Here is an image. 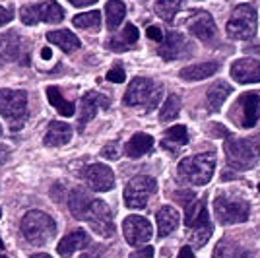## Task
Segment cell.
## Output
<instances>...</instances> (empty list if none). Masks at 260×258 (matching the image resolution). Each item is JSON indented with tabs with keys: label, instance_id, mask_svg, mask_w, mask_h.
Wrapping results in <instances>:
<instances>
[{
	"label": "cell",
	"instance_id": "cell-40",
	"mask_svg": "<svg viewBox=\"0 0 260 258\" xmlns=\"http://www.w3.org/2000/svg\"><path fill=\"white\" fill-rule=\"evenodd\" d=\"M130 258H153V247H144L140 250H134Z\"/></svg>",
	"mask_w": 260,
	"mask_h": 258
},
{
	"label": "cell",
	"instance_id": "cell-1",
	"mask_svg": "<svg viewBox=\"0 0 260 258\" xmlns=\"http://www.w3.org/2000/svg\"><path fill=\"white\" fill-rule=\"evenodd\" d=\"M216 171V153L206 151V153H198L184 157L179 163V177L186 183L194 184V186H204L212 181Z\"/></svg>",
	"mask_w": 260,
	"mask_h": 258
},
{
	"label": "cell",
	"instance_id": "cell-49",
	"mask_svg": "<svg viewBox=\"0 0 260 258\" xmlns=\"http://www.w3.org/2000/svg\"><path fill=\"white\" fill-rule=\"evenodd\" d=\"M2 248H4V243H2V239H0V250H2Z\"/></svg>",
	"mask_w": 260,
	"mask_h": 258
},
{
	"label": "cell",
	"instance_id": "cell-4",
	"mask_svg": "<svg viewBox=\"0 0 260 258\" xmlns=\"http://www.w3.org/2000/svg\"><path fill=\"white\" fill-rule=\"evenodd\" d=\"M0 115L10 122L12 130H20L27 118V93L23 89H0Z\"/></svg>",
	"mask_w": 260,
	"mask_h": 258
},
{
	"label": "cell",
	"instance_id": "cell-9",
	"mask_svg": "<svg viewBox=\"0 0 260 258\" xmlns=\"http://www.w3.org/2000/svg\"><path fill=\"white\" fill-rule=\"evenodd\" d=\"M155 190H157V183L153 177H148V175L134 177L124 188V204L130 210H142L146 208L150 196L155 194Z\"/></svg>",
	"mask_w": 260,
	"mask_h": 258
},
{
	"label": "cell",
	"instance_id": "cell-13",
	"mask_svg": "<svg viewBox=\"0 0 260 258\" xmlns=\"http://www.w3.org/2000/svg\"><path fill=\"white\" fill-rule=\"evenodd\" d=\"M82 177L87 183V186L98 190V192H109L115 186V173L111 171V167L103 165V163L87 165L82 173Z\"/></svg>",
	"mask_w": 260,
	"mask_h": 258
},
{
	"label": "cell",
	"instance_id": "cell-23",
	"mask_svg": "<svg viewBox=\"0 0 260 258\" xmlns=\"http://www.w3.org/2000/svg\"><path fill=\"white\" fill-rule=\"evenodd\" d=\"M153 148V138L150 134H144V132H138L134 134L128 142H126V148H124V153L132 157V159H138L142 155H146L148 151Z\"/></svg>",
	"mask_w": 260,
	"mask_h": 258
},
{
	"label": "cell",
	"instance_id": "cell-45",
	"mask_svg": "<svg viewBox=\"0 0 260 258\" xmlns=\"http://www.w3.org/2000/svg\"><path fill=\"white\" fill-rule=\"evenodd\" d=\"M250 144H252V148H254V151H256V155H258L260 159V134L254 136V138H250Z\"/></svg>",
	"mask_w": 260,
	"mask_h": 258
},
{
	"label": "cell",
	"instance_id": "cell-17",
	"mask_svg": "<svg viewBox=\"0 0 260 258\" xmlns=\"http://www.w3.org/2000/svg\"><path fill=\"white\" fill-rule=\"evenodd\" d=\"M186 45L188 43H186L183 33L171 31V33H167V37L163 39V43H159L157 54H159L161 58H165V60H175V58H179V56L184 53Z\"/></svg>",
	"mask_w": 260,
	"mask_h": 258
},
{
	"label": "cell",
	"instance_id": "cell-10",
	"mask_svg": "<svg viewBox=\"0 0 260 258\" xmlns=\"http://www.w3.org/2000/svg\"><path fill=\"white\" fill-rule=\"evenodd\" d=\"M87 225L91 227L99 237L109 239L115 235V221H113V212L103 200H93L86 214Z\"/></svg>",
	"mask_w": 260,
	"mask_h": 258
},
{
	"label": "cell",
	"instance_id": "cell-16",
	"mask_svg": "<svg viewBox=\"0 0 260 258\" xmlns=\"http://www.w3.org/2000/svg\"><path fill=\"white\" fill-rule=\"evenodd\" d=\"M111 105V101H109V97L101 95L98 91H87L86 95L82 97V101H80V126L78 128L84 130L87 122L91 120V118L98 115L99 107L101 109H109Z\"/></svg>",
	"mask_w": 260,
	"mask_h": 258
},
{
	"label": "cell",
	"instance_id": "cell-44",
	"mask_svg": "<svg viewBox=\"0 0 260 258\" xmlns=\"http://www.w3.org/2000/svg\"><path fill=\"white\" fill-rule=\"evenodd\" d=\"M177 258H196V256H194V252H192V248L190 247H183Z\"/></svg>",
	"mask_w": 260,
	"mask_h": 258
},
{
	"label": "cell",
	"instance_id": "cell-2",
	"mask_svg": "<svg viewBox=\"0 0 260 258\" xmlns=\"http://www.w3.org/2000/svg\"><path fill=\"white\" fill-rule=\"evenodd\" d=\"M163 87L157 86L150 78H134L130 82V87L124 93V105L128 107H144L148 113L159 105Z\"/></svg>",
	"mask_w": 260,
	"mask_h": 258
},
{
	"label": "cell",
	"instance_id": "cell-11",
	"mask_svg": "<svg viewBox=\"0 0 260 258\" xmlns=\"http://www.w3.org/2000/svg\"><path fill=\"white\" fill-rule=\"evenodd\" d=\"M231 117L243 128H252L260 117V97L256 93H243L231 111Z\"/></svg>",
	"mask_w": 260,
	"mask_h": 258
},
{
	"label": "cell",
	"instance_id": "cell-5",
	"mask_svg": "<svg viewBox=\"0 0 260 258\" xmlns=\"http://www.w3.org/2000/svg\"><path fill=\"white\" fill-rule=\"evenodd\" d=\"M258 20H256V12L250 4H241L231 12V18L228 20L225 31L228 37L239 39V41H249L256 35Z\"/></svg>",
	"mask_w": 260,
	"mask_h": 258
},
{
	"label": "cell",
	"instance_id": "cell-48",
	"mask_svg": "<svg viewBox=\"0 0 260 258\" xmlns=\"http://www.w3.org/2000/svg\"><path fill=\"white\" fill-rule=\"evenodd\" d=\"M31 258H53V256H49V254H45V252H39V254H33Z\"/></svg>",
	"mask_w": 260,
	"mask_h": 258
},
{
	"label": "cell",
	"instance_id": "cell-46",
	"mask_svg": "<svg viewBox=\"0 0 260 258\" xmlns=\"http://www.w3.org/2000/svg\"><path fill=\"white\" fill-rule=\"evenodd\" d=\"M245 53H252V54H258L260 56V43L258 45H252V47H247Z\"/></svg>",
	"mask_w": 260,
	"mask_h": 258
},
{
	"label": "cell",
	"instance_id": "cell-34",
	"mask_svg": "<svg viewBox=\"0 0 260 258\" xmlns=\"http://www.w3.org/2000/svg\"><path fill=\"white\" fill-rule=\"evenodd\" d=\"M249 256L241 247H237L235 243L231 241H219L216 245V250H214V256L212 258H245Z\"/></svg>",
	"mask_w": 260,
	"mask_h": 258
},
{
	"label": "cell",
	"instance_id": "cell-53",
	"mask_svg": "<svg viewBox=\"0 0 260 258\" xmlns=\"http://www.w3.org/2000/svg\"><path fill=\"white\" fill-rule=\"evenodd\" d=\"M258 188H260V186H258Z\"/></svg>",
	"mask_w": 260,
	"mask_h": 258
},
{
	"label": "cell",
	"instance_id": "cell-50",
	"mask_svg": "<svg viewBox=\"0 0 260 258\" xmlns=\"http://www.w3.org/2000/svg\"><path fill=\"white\" fill-rule=\"evenodd\" d=\"M0 258H8V256H4V254H0Z\"/></svg>",
	"mask_w": 260,
	"mask_h": 258
},
{
	"label": "cell",
	"instance_id": "cell-15",
	"mask_svg": "<svg viewBox=\"0 0 260 258\" xmlns=\"http://www.w3.org/2000/svg\"><path fill=\"white\" fill-rule=\"evenodd\" d=\"M229 74L237 84H258L260 60H256V58H239L231 64Z\"/></svg>",
	"mask_w": 260,
	"mask_h": 258
},
{
	"label": "cell",
	"instance_id": "cell-41",
	"mask_svg": "<svg viewBox=\"0 0 260 258\" xmlns=\"http://www.w3.org/2000/svg\"><path fill=\"white\" fill-rule=\"evenodd\" d=\"M12 18H14V14L0 6V25H6L8 22H12Z\"/></svg>",
	"mask_w": 260,
	"mask_h": 258
},
{
	"label": "cell",
	"instance_id": "cell-29",
	"mask_svg": "<svg viewBox=\"0 0 260 258\" xmlns=\"http://www.w3.org/2000/svg\"><path fill=\"white\" fill-rule=\"evenodd\" d=\"M186 142H188V130H186V126H183V124H175V126L165 130L161 146L163 148H167V150H177V148L184 146Z\"/></svg>",
	"mask_w": 260,
	"mask_h": 258
},
{
	"label": "cell",
	"instance_id": "cell-19",
	"mask_svg": "<svg viewBox=\"0 0 260 258\" xmlns=\"http://www.w3.org/2000/svg\"><path fill=\"white\" fill-rule=\"evenodd\" d=\"M91 245L89 243V237H87V233L84 231V229H76V231H72V233H68V235L58 243V247H56V250H58V254L60 256H72L76 250H84V248H87Z\"/></svg>",
	"mask_w": 260,
	"mask_h": 258
},
{
	"label": "cell",
	"instance_id": "cell-7",
	"mask_svg": "<svg viewBox=\"0 0 260 258\" xmlns=\"http://www.w3.org/2000/svg\"><path fill=\"white\" fill-rule=\"evenodd\" d=\"M214 214L221 225H233V223H243L249 219L250 204L247 200H235V198H225L217 196L214 200Z\"/></svg>",
	"mask_w": 260,
	"mask_h": 258
},
{
	"label": "cell",
	"instance_id": "cell-12",
	"mask_svg": "<svg viewBox=\"0 0 260 258\" xmlns=\"http://www.w3.org/2000/svg\"><path fill=\"white\" fill-rule=\"evenodd\" d=\"M122 233L128 245H144L152 239V223L142 215H128L122 221Z\"/></svg>",
	"mask_w": 260,
	"mask_h": 258
},
{
	"label": "cell",
	"instance_id": "cell-26",
	"mask_svg": "<svg viewBox=\"0 0 260 258\" xmlns=\"http://www.w3.org/2000/svg\"><path fill=\"white\" fill-rule=\"evenodd\" d=\"M91 202L93 200L89 198V194L84 192L82 188H74L72 192L68 194V208H70V212L76 219H86V214Z\"/></svg>",
	"mask_w": 260,
	"mask_h": 258
},
{
	"label": "cell",
	"instance_id": "cell-39",
	"mask_svg": "<svg viewBox=\"0 0 260 258\" xmlns=\"http://www.w3.org/2000/svg\"><path fill=\"white\" fill-rule=\"evenodd\" d=\"M146 35L150 37V39H153V41H157V43H163V33L159 27H155V25H152V27H148V31H146Z\"/></svg>",
	"mask_w": 260,
	"mask_h": 258
},
{
	"label": "cell",
	"instance_id": "cell-28",
	"mask_svg": "<svg viewBox=\"0 0 260 258\" xmlns=\"http://www.w3.org/2000/svg\"><path fill=\"white\" fill-rule=\"evenodd\" d=\"M233 89L229 86L228 82H216V84H212V86L208 87L206 91V99H208V105H210V111H214L217 113L221 105L225 103V99L229 97Z\"/></svg>",
	"mask_w": 260,
	"mask_h": 258
},
{
	"label": "cell",
	"instance_id": "cell-35",
	"mask_svg": "<svg viewBox=\"0 0 260 258\" xmlns=\"http://www.w3.org/2000/svg\"><path fill=\"white\" fill-rule=\"evenodd\" d=\"M181 113V97L179 95H169L165 99V103L161 105V111H159V120H173V118L179 117Z\"/></svg>",
	"mask_w": 260,
	"mask_h": 258
},
{
	"label": "cell",
	"instance_id": "cell-47",
	"mask_svg": "<svg viewBox=\"0 0 260 258\" xmlns=\"http://www.w3.org/2000/svg\"><path fill=\"white\" fill-rule=\"evenodd\" d=\"M41 56H43V58H51V49H49V47H45L43 51H41Z\"/></svg>",
	"mask_w": 260,
	"mask_h": 258
},
{
	"label": "cell",
	"instance_id": "cell-25",
	"mask_svg": "<svg viewBox=\"0 0 260 258\" xmlns=\"http://www.w3.org/2000/svg\"><path fill=\"white\" fill-rule=\"evenodd\" d=\"M140 33H138V27L132 25V23H126L124 29L120 33V37H115V39H109L107 47L111 51H117V53H122V51H128L132 45L138 41Z\"/></svg>",
	"mask_w": 260,
	"mask_h": 258
},
{
	"label": "cell",
	"instance_id": "cell-36",
	"mask_svg": "<svg viewBox=\"0 0 260 258\" xmlns=\"http://www.w3.org/2000/svg\"><path fill=\"white\" fill-rule=\"evenodd\" d=\"M107 80L109 82H115V84H122L126 80V74H124V70L120 66H115V68H111L107 72Z\"/></svg>",
	"mask_w": 260,
	"mask_h": 258
},
{
	"label": "cell",
	"instance_id": "cell-37",
	"mask_svg": "<svg viewBox=\"0 0 260 258\" xmlns=\"http://www.w3.org/2000/svg\"><path fill=\"white\" fill-rule=\"evenodd\" d=\"M101 155L105 159H119L120 151H119V144H107L103 150H101Z\"/></svg>",
	"mask_w": 260,
	"mask_h": 258
},
{
	"label": "cell",
	"instance_id": "cell-18",
	"mask_svg": "<svg viewBox=\"0 0 260 258\" xmlns=\"http://www.w3.org/2000/svg\"><path fill=\"white\" fill-rule=\"evenodd\" d=\"M212 231H214V227H212L210 214H208V208H206L202 214L198 215V219H196L194 223L190 225V235H188V239H190V243L196 248H202L210 241Z\"/></svg>",
	"mask_w": 260,
	"mask_h": 258
},
{
	"label": "cell",
	"instance_id": "cell-38",
	"mask_svg": "<svg viewBox=\"0 0 260 258\" xmlns=\"http://www.w3.org/2000/svg\"><path fill=\"white\" fill-rule=\"evenodd\" d=\"M175 200L177 202H181V204H184V208L188 204H192L196 200V196L192 192H188V190H181V192H175Z\"/></svg>",
	"mask_w": 260,
	"mask_h": 258
},
{
	"label": "cell",
	"instance_id": "cell-30",
	"mask_svg": "<svg viewBox=\"0 0 260 258\" xmlns=\"http://www.w3.org/2000/svg\"><path fill=\"white\" fill-rule=\"evenodd\" d=\"M47 99H49V103L58 111V115H62V117H72L74 111H76L74 103L64 99L58 87H54V86L47 87Z\"/></svg>",
	"mask_w": 260,
	"mask_h": 258
},
{
	"label": "cell",
	"instance_id": "cell-3",
	"mask_svg": "<svg viewBox=\"0 0 260 258\" xmlns=\"http://www.w3.org/2000/svg\"><path fill=\"white\" fill-rule=\"evenodd\" d=\"M22 233L33 245H45L56 233V223L49 214H45L41 210H31L23 215Z\"/></svg>",
	"mask_w": 260,
	"mask_h": 258
},
{
	"label": "cell",
	"instance_id": "cell-6",
	"mask_svg": "<svg viewBox=\"0 0 260 258\" xmlns=\"http://www.w3.org/2000/svg\"><path fill=\"white\" fill-rule=\"evenodd\" d=\"M223 150H225L228 165L231 169H237V171L252 169L256 159H258V155H256L250 140H241V138H235L233 134L225 140Z\"/></svg>",
	"mask_w": 260,
	"mask_h": 258
},
{
	"label": "cell",
	"instance_id": "cell-20",
	"mask_svg": "<svg viewBox=\"0 0 260 258\" xmlns=\"http://www.w3.org/2000/svg\"><path fill=\"white\" fill-rule=\"evenodd\" d=\"M0 58L6 62L22 60V37L16 31H6L0 35Z\"/></svg>",
	"mask_w": 260,
	"mask_h": 258
},
{
	"label": "cell",
	"instance_id": "cell-24",
	"mask_svg": "<svg viewBox=\"0 0 260 258\" xmlns=\"http://www.w3.org/2000/svg\"><path fill=\"white\" fill-rule=\"evenodd\" d=\"M219 70V64L217 62H200V64H192L183 68L179 76L186 80V82H200V80H206L212 74H216Z\"/></svg>",
	"mask_w": 260,
	"mask_h": 258
},
{
	"label": "cell",
	"instance_id": "cell-51",
	"mask_svg": "<svg viewBox=\"0 0 260 258\" xmlns=\"http://www.w3.org/2000/svg\"><path fill=\"white\" fill-rule=\"evenodd\" d=\"M0 136H2V126H0Z\"/></svg>",
	"mask_w": 260,
	"mask_h": 258
},
{
	"label": "cell",
	"instance_id": "cell-42",
	"mask_svg": "<svg viewBox=\"0 0 260 258\" xmlns=\"http://www.w3.org/2000/svg\"><path fill=\"white\" fill-rule=\"evenodd\" d=\"M72 6H76V8H84V6H91V4H95L98 0H68Z\"/></svg>",
	"mask_w": 260,
	"mask_h": 258
},
{
	"label": "cell",
	"instance_id": "cell-8",
	"mask_svg": "<svg viewBox=\"0 0 260 258\" xmlns=\"http://www.w3.org/2000/svg\"><path fill=\"white\" fill-rule=\"evenodd\" d=\"M20 18L25 25H35L39 22L47 23H60L64 20V10L58 2L54 0H45L39 4H27L20 12Z\"/></svg>",
	"mask_w": 260,
	"mask_h": 258
},
{
	"label": "cell",
	"instance_id": "cell-32",
	"mask_svg": "<svg viewBox=\"0 0 260 258\" xmlns=\"http://www.w3.org/2000/svg\"><path fill=\"white\" fill-rule=\"evenodd\" d=\"M181 8H183V0H155V6H153L155 14L165 22H173Z\"/></svg>",
	"mask_w": 260,
	"mask_h": 258
},
{
	"label": "cell",
	"instance_id": "cell-27",
	"mask_svg": "<svg viewBox=\"0 0 260 258\" xmlns=\"http://www.w3.org/2000/svg\"><path fill=\"white\" fill-rule=\"evenodd\" d=\"M47 39L54 43L58 49H62L64 53H74L80 49V39L72 31L68 29H56V31H49L47 33Z\"/></svg>",
	"mask_w": 260,
	"mask_h": 258
},
{
	"label": "cell",
	"instance_id": "cell-31",
	"mask_svg": "<svg viewBox=\"0 0 260 258\" xmlns=\"http://www.w3.org/2000/svg\"><path fill=\"white\" fill-rule=\"evenodd\" d=\"M105 14H107V27L115 31L126 16V6L122 0H109L105 4Z\"/></svg>",
	"mask_w": 260,
	"mask_h": 258
},
{
	"label": "cell",
	"instance_id": "cell-43",
	"mask_svg": "<svg viewBox=\"0 0 260 258\" xmlns=\"http://www.w3.org/2000/svg\"><path fill=\"white\" fill-rule=\"evenodd\" d=\"M8 157H10V148L8 146H0V165L8 162Z\"/></svg>",
	"mask_w": 260,
	"mask_h": 258
},
{
	"label": "cell",
	"instance_id": "cell-22",
	"mask_svg": "<svg viewBox=\"0 0 260 258\" xmlns=\"http://www.w3.org/2000/svg\"><path fill=\"white\" fill-rule=\"evenodd\" d=\"M157 217V235L161 237H167L171 235L177 225H179V212L175 210L173 206H163L159 208V212L155 214Z\"/></svg>",
	"mask_w": 260,
	"mask_h": 258
},
{
	"label": "cell",
	"instance_id": "cell-52",
	"mask_svg": "<svg viewBox=\"0 0 260 258\" xmlns=\"http://www.w3.org/2000/svg\"><path fill=\"white\" fill-rule=\"evenodd\" d=\"M0 217H2V210H0Z\"/></svg>",
	"mask_w": 260,
	"mask_h": 258
},
{
	"label": "cell",
	"instance_id": "cell-33",
	"mask_svg": "<svg viewBox=\"0 0 260 258\" xmlns=\"http://www.w3.org/2000/svg\"><path fill=\"white\" fill-rule=\"evenodd\" d=\"M74 25L80 29H87V31H98L101 27V14L98 10L93 12H84V14H78L74 16Z\"/></svg>",
	"mask_w": 260,
	"mask_h": 258
},
{
	"label": "cell",
	"instance_id": "cell-14",
	"mask_svg": "<svg viewBox=\"0 0 260 258\" xmlns=\"http://www.w3.org/2000/svg\"><path fill=\"white\" fill-rule=\"evenodd\" d=\"M188 31L200 41H212L216 37V22L212 18V14L206 10H194L192 16L188 18Z\"/></svg>",
	"mask_w": 260,
	"mask_h": 258
},
{
	"label": "cell",
	"instance_id": "cell-21",
	"mask_svg": "<svg viewBox=\"0 0 260 258\" xmlns=\"http://www.w3.org/2000/svg\"><path fill=\"white\" fill-rule=\"evenodd\" d=\"M72 138V128L66 124V122H60V120H53L49 126H47V132H45V146L49 148H60V146H66Z\"/></svg>",
	"mask_w": 260,
	"mask_h": 258
}]
</instances>
